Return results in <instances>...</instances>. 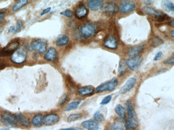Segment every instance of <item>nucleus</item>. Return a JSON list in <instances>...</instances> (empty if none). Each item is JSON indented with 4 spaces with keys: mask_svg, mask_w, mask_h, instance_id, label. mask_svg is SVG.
Segmentation results:
<instances>
[{
    "mask_svg": "<svg viewBox=\"0 0 174 130\" xmlns=\"http://www.w3.org/2000/svg\"><path fill=\"white\" fill-rule=\"evenodd\" d=\"M97 26L94 24L85 23L81 25L77 32H75L77 38H87L93 36L96 32Z\"/></svg>",
    "mask_w": 174,
    "mask_h": 130,
    "instance_id": "nucleus-1",
    "label": "nucleus"
},
{
    "mask_svg": "<svg viewBox=\"0 0 174 130\" xmlns=\"http://www.w3.org/2000/svg\"><path fill=\"white\" fill-rule=\"evenodd\" d=\"M126 108L128 114V120L125 123L126 130H135L138 125L136 114L134 110L133 104L131 101H128L126 103Z\"/></svg>",
    "mask_w": 174,
    "mask_h": 130,
    "instance_id": "nucleus-2",
    "label": "nucleus"
},
{
    "mask_svg": "<svg viewBox=\"0 0 174 130\" xmlns=\"http://www.w3.org/2000/svg\"><path fill=\"white\" fill-rule=\"evenodd\" d=\"M28 55V50L25 46L18 48L11 57V60L16 64H22L26 61Z\"/></svg>",
    "mask_w": 174,
    "mask_h": 130,
    "instance_id": "nucleus-3",
    "label": "nucleus"
},
{
    "mask_svg": "<svg viewBox=\"0 0 174 130\" xmlns=\"http://www.w3.org/2000/svg\"><path fill=\"white\" fill-rule=\"evenodd\" d=\"M118 84V81L116 78H114L111 80L102 83L96 89V93L102 92L104 91H113Z\"/></svg>",
    "mask_w": 174,
    "mask_h": 130,
    "instance_id": "nucleus-4",
    "label": "nucleus"
},
{
    "mask_svg": "<svg viewBox=\"0 0 174 130\" xmlns=\"http://www.w3.org/2000/svg\"><path fill=\"white\" fill-rule=\"evenodd\" d=\"M1 121L4 125L9 128H13V125L17 124L18 122L15 115L8 112H4L2 114Z\"/></svg>",
    "mask_w": 174,
    "mask_h": 130,
    "instance_id": "nucleus-5",
    "label": "nucleus"
},
{
    "mask_svg": "<svg viewBox=\"0 0 174 130\" xmlns=\"http://www.w3.org/2000/svg\"><path fill=\"white\" fill-rule=\"evenodd\" d=\"M143 61L141 56L137 55L135 57L130 58L126 60L125 64L126 66L132 71H137L139 69Z\"/></svg>",
    "mask_w": 174,
    "mask_h": 130,
    "instance_id": "nucleus-6",
    "label": "nucleus"
},
{
    "mask_svg": "<svg viewBox=\"0 0 174 130\" xmlns=\"http://www.w3.org/2000/svg\"><path fill=\"white\" fill-rule=\"evenodd\" d=\"M19 45V43L18 41H13L10 43L0 51V55L5 57L13 55V53L18 48Z\"/></svg>",
    "mask_w": 174,
    "mask_h": 130,
    "instance_id": "nucleus-7",
    "label": "nucleus"
},
{
    "mask_svg": "<svg viewBox=\"0 0 174 130\" xmlns=\"http://www.w3.org/2000/svg\"><path fill=\"white\" fill-rule=\"evenodd\" d=\"M47 45L46 41L40 39L33 41L31 44V47L35 51L40 53H43L47 50Z\"/></svg>",
    "mask_w": 174,
    "mask_h": 130,
    "instance_id": "nucleus-8",
    "label": "nucleus"
},
{
    "mask_svg": "<svg viewBox=\"0 0 174 130\" xmlns=\"http://www.w3.org/2000/svg\"><path fill=\"white\" fill-rule=\"evenodd\" d=\"M136 8V4L134 2L124 1L119 7V11L123 13H129L133 11Z\"/></svg>",
    "mask_w": 174,
    "mask_h": 130,
    "instance_id": "nucleus-9",
    "label": "nucleus"
},
{
    "mask_svg": "<svg viewBox=\"0 0 174 130\" xmlns=\"http://www.w3.org/2000/svg\"><path fill=\"white\" fill-rule=\"evenodd\" d=\"M60 117L56 114H49L43 117V123L46 125L51 126L54 125L58 122Z\"/></svg>",
    "mask_w": 174,
    "mask_h": 130,
    "instance_id": "nucleus-10",
    "label": "nucleus"
},
{
    "mask_svg": "<svg viewBox=\"0 0 174 130\" xmlns=\"http://www.w3.org/2000/svg\"><path fill=\"white\" fill-rule=\"evenodd\" d=\"M136 83L137 80L136 78H130L119 90V93L125 94L129 92V91L134 88V86L136 84Z\"/></svg>",
    "mask_w": 174,
    "mask_h": 130,
    "instance_id": "nucleus-11",
    "label": "nucleus"
},
{
    "mask_svg": "<svg viewBox=\"0 0 174 130\" xmlns=\"http://www.w3.org/2000/svg\"><path fill=\"white\" fill-rule=\"evenodd\" d=\"M102 9L104 13L110 15L116 13L117 11L118 10L117 5L115 3L113 2H109L108 3H106L105 5H103V7L102 8Z\"/></svg>",
    "mask_w": 174,
    "mask_h": 130,
    "instance_id": "nucleus-12",
    "label": "nucleus"
},
{
    "mask_svg": "<svg viewBox=\"0 0 174 130\" xmlns=\"http://www.w3.org/2000/svg\"><path fill=\"white\" fill-rule=\"evenodd\" d=\"M104 45V47H105L106 48L111 49V50H114V49H116L117 47L118 43L116 40V38L114 36H109L107 38L106 40L105 41Z\"/></svg>",
    "mask_w": 174,
    "mask_h": 130,
    "instance_id": "nucleus-13",
    "label": "nucleus"
},
{
    "mask_svg": "<svg viewBox=\"0 0 174 130\" xmlns=\"http://www.w3.org/2000/svg\"><path fill=\"white\" fill-rule=\"evenodd\" d=\"M88 8L93 11H97L102 9L104 5V1L101 0H90L87 2Z\"/></svg>",
    "mask_w": 174,
    "mask_h": 130,
    "instance_id": "nucleus-14",
    "label": "nucleus"
},
{
    "mask_svg": "<svg viewBox=\"0 0 174 130\" xmlns=\"http://www.w3.org/2000/svg\"><path fill=\"white\" fill-rule=\"evenodd\" d=\"M45 59L49 61H55L58 58V53L55 48H50L45 55Z\"/></svg>",
    "mask_w": 174,
    "mask_h": 130,
    "instance_id": "nucleus-15",
    "label": "nucleus"
},
{
    "mask_svg": "<svg viewBox=\"0 0 174 130\" xmlns=\"http://www.w3.org/2000/svg\"><path fill=\"white\" fill-rule=\"evenodd\" d=\"M88 14V10L84 5H80L76 9L75 16L78 19H82Z\"/></svg>",
    "mask_w": 174,
    "mask_h": 130,
    "instance_id": "nucleus-16",
    "label": "nucleus"
},
{
    "mask_svg": "<svg viewBox=\"0 0 174 130\" xmlns=\"http://www.w3.org/2000/svg\"><path fill=\"white\" fill-rule=\"evenodd\" d=\"M143 11L148 15L151 16L152 17L158 18L164 14V13L159 11L158 10L154 9L153 8L149 7H144L143 8Z\"/></svg>",
    "mask_w": 174,
    "mask_h": 130,
    "instance_id": "nucleus-17",
    "label": "nucleus"
},
{
    "mask_svg": "<svg viewBox=\"0 0 174 130\" xmlns=\"http://www.w3.org/2000/svg\"><path fill=\"white\" fill-rule=\"evenodd\" d=\"M144 49V45L140 44V45L134 46L132 48H130L128 52V55L131 57H135L141 52V51Z\"/></svg>",
    "mask_w": 174,
    "mask_h": 130,
    "instance_id": "nucleus-18",
    "label": "nucleus"
},
{
    "mask_svg": "<svg viewBox=\"0 0 174 130\" xmlns=\"http://www.w3.org/2000/svg\"><path fill=\"white\" fill-rule=\"evenodd\" d=\"M69 41V38L68 36L65 34H62L59 35L56 41V45L58 47H63L66 45Z\"/></svg>",
    "mask_w": 174,
    "mask_h": 130,
    "instance_id": "nucleus-19",
    "label": "nucleus"
},
{
    "mask_svg": "<svg viewBox=\"0 0 174 130\" xmlns=\"http://www.w3.org/2000/svg\"><path fill=\"white\" fill-rule=\"evenodd\" d=\"M94 92V88L90 86L81 87L78 89V92L81 96L91 95Z\"/></svg>",
    "mask_w": 174,
    "mask_h": 130,
    "instance_id": "nucleus-20",
    "label": "nucleus"
},
{
    "mask_svg": "<svg viewBox=\"0 0 174 130\" xmlns=\"http://www.w3.org/2000/svg\"><path fill=\"white\" fill-rule=\"evenodd\" d=\"M83 128H85L88 130H91L94 128L99 127V123L96 122L92 120H87L84 121L81 124Z\"/></svg>",
    "mask_w": 174,
    "mask_h": 130,
    "instance_id": "nucleus-21",
    "label": "nucleus"
},
{
    "mask_svg": "<svg viewBox=\"0 0 174 130\" xmlns=\"http://www.w3.org/2000/svg\"><path fill=\"white\" fill-rule=\"evenodd\" d=\"M81 101H82V100H78L73 101L71 103H69L64 108V110L65 112H70V111H72V110H75L78 107V106L80 105V103H81Z\"/></svg>",
    "mask_w": 174,
    "mask_h": 130,
    "instance_id": "nucleus-22",
    "label": "nucleus"
},
{
    "mask_svg": "<svg viewBox=\"0 0 174 130\" xmlns=\"http://www.w3.org/2000/svg\"><path fill=\"white\" fill-rule=\"evenodd\" d=\"M15 115L16 117L17 120L18 122L20 123L21 125H23L25 127L30 126L31 123L30 121L28 120L25 116H24L21 114H18V113L16 114Z\"/></svg>",
    "mask_w": 174,
    "mask_h": 130,
    "instance_id": "nucleus-23",
    "label": "nucleus"
},
{
    "mask_svg": "<svg viewBox=\"0 0 174 130\" xmlns=\"http://www.w3.org/2000/svg\"><path fill=\"white\" fill-rule=\"evenodd\" d=\"M29 2V1L28 0H19L14 5H13L12 8V10L14 12L17 11L20 9L21 8H23L24 6L27 5Z\"/></svg>",
    "mask_w": 174,
    "mask_h": 130,
    "instance_id": "nucleus-24",
    "label": "nucleus"
},
{
    "mask_svg": "<svg viewBox=\"0 0 174 130\" xmlns=\"http://www.w3.org/2000/svg\"><path fill=\"white\" fill-rule=\"evenodd\" d=\"M32 123L35 126H40L43 124V117L41 114L36 115L32 120Z\"/></svg>",
    "mask_w": 174,
    "mask_h": 130,
    "instance_id": "nucleus-25",
    "label": "nucleus"
},
{
    "mask_svg": "<svg viewBox=\"0 0 174 130\" xmlns=\"http://www.w3.org/2000/svg\"><path fill=\"white\" fill-rule=\"evenodd\" d=\"M162 7L166 11H174V5L173 3L168 1H164L161 3Z\"/></svg>",
    "mask_w": 174,
    "mask_h": 130,
    "instance_id": "nucleus-26",
    "label": "nucleus"
},
{
    "mask_svg": "<svg viewBox=\"0 0 174 130\" xmlns=\"http://www.w3.org/2000/svg\"><path fill=\"white\" fill-rule=\"evenodd\" d=\"M115 112L122 118L124 119L125 117V109L121 105L119 104V105L116 106L115 108Z\"/></svg>",
    "mask_w": 174,
    "mask_h": 130,
    "instance_id": "nucleus-27",
    "label": "nucleus"
},
{
    "mask_svg": "<svg viewBox=\"0 0 174 130\" xmlns=\"http://www.w3.org/2000/svg\"><path fill=\"white\" fill-rule=\"evenodd\" d=\"M111 130H125V128L122 123L116 122L111 125Z\"/></svg>",
    "mask_w": 174,
    "mask_h": 130,
    "instance_id": "nucleus-28",
    "label": "nucleus"
},
{
    "mask_svg": "<svg viewBox=\"0 0 174 130\" xmlns=\"http://www.w3.org/2000/svg\"><path fill=\"white\" fill-rule=\"evenodd\" d=\"M82 117V114L81 113H77V114H74L69 115L67 118V120L68 122H74L76 120H78L80 119Z\"/></svg>",
    "mask_w": 174,
    "mask_h": 130,
    "instance_id": "nucleus-29",
    "label": "nucleus"
},
{
    "mask_svg": "<svg viewBox=\"0 0 174 130\" xmlns=\"http://www.w3.org/2000/svg\"><path fill=\"white\" fill-rule=\"evenodd\" d=\"M126 72V65L123 60H121L119 63V75L123 76Z\"/></svg>",
    "mask_w": 174,
    "mask_h": 130,
    "instance_id": "nucleus-30",
    "label": "nucleus"
},
{
    "mask_svg": "<svg viewBox=\"0 0 174 130\" xmlns=\"http://www.w3.org/2000/svg\"><path fill=\"white\" fill-rule=\"evenodd\" d=\"M163 43H164V41L162 39L158 36H155L152 40V45L154 48H157L158 47L162 44Z\"/></svg>",
    "mask_w": 174,
    "mask_h": 130,
    "instance_id": "nucleus-31",
    "label": "nucleus"
},
{
    "mask_svg": "<svg viewBox=\"0 0 174 130\" xmlns=\"http://www.w3.org/2000/svg\"><path fill=\"white\" fill-rule=\"evenodd\" d=\"M93 118L96 122H102L104 120V115L100 112L98 111L94 114Z\"/></svg>",
    "mask_w": 174,
    "mask_h": 130,
    "instance_id": "nucleus-32",
    "label": "nucleus"
},
{
    "mask_svg": "<svg viewBox=\"0 0 174 130\" xmlns=\"http://www.w3.org/2000/svg\"><path fill=\"white\" fill-rule=\"evenodd\" d=\"M66 81L68 84L69 88L71 89V90H73L75 87V83L73 82L70 76H67L66 78Z\"/></svg>",
    "mask_w": 174,
    "mask_h": 130,
    "instance_id": "nucleus-33",
    "label": "nucleus"
},
{
    "mask_svg": "<svg viewBox=\"0 0 174 130\" xmlns=\"http://www.w3.org/2000/svg\"><path fill=\"white\" fill-rule=\"evenodd\" d=\"M61 15L64 16L66 17L71 18L73 16V13L72 11H71L69 9H66L65 11H63L62 12L60 13Z\"/></svg>",
    "mask_w": 174,
    "mask_h": 130,
    "instance_id": "nucleus-34",
    "label": "nucleus"
},
{
    "mask_svg": "<svg viewBox=\"0 0 174 130\" xmlns=\"http://www.w3.org/2000/svg\"><path fill=\"white\" fill-rule=\"evenodd\" d=\"M23 26V21L22 20H18L17 21V24H16V33L17 32H20Z\"/></svg>",
    "mask_w": 174,
    "mask_h": 130,
    "instance_id": "nucleus-35",
    "label": "nucleus"
},
{
    "mask_svg": "<svg viewBox=\"0 0 174 130\" xmlns=\"http://www.w3.org/2000/svg\"><path fill=\"white\" fill-rule=\"evenodd\" d=\"M111 98H112V97H111V95H109L108 96H107L101 101V102L100 103V105H106V104L108 103L111 101Z\"/></svg>",
    "mask_w": 174,
    "mask_h": 130,
    "instance_id": "nucleus-36",
    "label": "nucleus"
},
{
    "mask_svg": "<svg viewBox=\"0 0 174 130\" xmlns=\"http://www.w3.org/2000/svg\"><path fill=\"white\" fill-rule=\"evenodd\" d=\"M67 99H68V96H67V95H63L62 96V97L61 98L60 100L59 101L58 105H63V104H64V103H66Z\"/></svg>",
    "mask_w": 174,
    "mask_h": 130,
    "instance_id": "nucleus-37",
    "label": "nucleus"
},
{
    "mask_svg": "<svg viewBox=\"0 0 174 130\" xmlns=\"http://www.w3.org/2000/svg\"><path fill=\"white\" fill-rule=\"evenodd\" d=\"M169 18V17L168 16L166 15V14H163L160 17H159V18H157V20L158 21V22H162V21H164V20H167L168 19V18Z\"/></svg>",
    "mask_w": 174,
    "mask_h": 130,
    "instance_id": "nucleus-38",
    "label": "nucleus"
},
{
    "mask_svg": "<svg viewBox=\"0 0 174 130\" xmlns=\"http://www.w3.org/2000/svg\"><path fill=\"white\" fill-rule=\"evenodd\" d=\"M163 55V53L161 51H160L159 52L157 53L155 56L154 57V61H157V60H159L160 59H161V58L162 57Z\"/></svg>",
    "mask_w": 174,
    "mask_h": 130,
    "instance_id": "nucleus-39",
    "label": "nucleus"
},
{
    "mask_svg": "<svg viewBox=\"0 0 174 130\" xmlns=\"http://www.w3.org/2000/svg\"><path fill=\"white\" fill-rule=\"evenodd\" d=\"M174 63V57H173L170 58L168 60L164 61V64H168V65H172Z\"/></svg>",
    "mask_w": 174,
    "mask_h": 130,
    "instance_id": "nucleus-40",
    "label": "nucleus"
},
{
    "mask_svg": "<svg viewBox=\"0 0 174 130\" xmlns=\"http://www.w3.org/2000/svg\"><path fill=\"white\" fill-rule=\"evenodd\" d=\"M5 16V13L4 11H0V24L4 20Z\"/></svg>",
    "mask_w": 174,
    "mask_h": 130,
    "instance_id": "nucleus-41",
    "label": "nucleus"
},
{
    "mask_svg": "<svg viewBox=\"0 0 174 130\" xmlns=\"http://www.w3.org/2000/svg\"><path fill=\"white\" fill-rule=\"evenodd\" d=\"M51 10V7H49V8H46L45 9H44V10L43 11V12L42 13H41V16H43L44 15H46V14H47V13H49L50 12V11Z\"/></svg>",
    "mask_w": 174,
    "mask_h": 130,
    "instance_id": "nucleus-42",
    "label": "nucleus"
},
{
    "mask_svg": "<svg viewBox=\"0 0 174 130\" xmlns=\"http://www.w3.org/2000/svg\"><path fill=\"white\" fill-rule=\"evenodd\" d=\"M8 32H13V33H16V28L15 26H11L10 27L9 30Z\"/></svg>",
    "mask_w": 174,
    "mask_h": 130,
    "instance_id": "nucleus-43",
    "label": "nucleus"
},
{
    "mask_svg": "<svg viewBox=\"0 0 174 130\" xmlns=\"http://www.w3.org/2000/svg\"><path fill=\"white\" fill-rule=\"evenodd\" d=\"M58 130H83L79 128H67V129H62Z\"/></svg>",
    "mask_w": 174,
    "mask_h": 130,
    "instance_id": "nucleus-44",
    "label": "nucleus"
},
{
    "mask_svg": "<svg viewBox=\"0 0 174 130\" xmlns=\"http://www.w3.org/2000/svg\"><path fill=\"white\" fill-rule=\"evenodd\" d=\"M152 1H150V0H147V1H145V3L147 5H150L152 4Z\"/></svg>",
    "mask_w": 174,
    "mask_h": 130,
    "instance_id": "nucleus-45",
    "label": "nucleus"
},
{
    "mask_svg": "<svg viewBox=\"0 0 174 130\" xmlns=\"http://www.w3.org/2000/svg\"><path fill=\"white\" fill-rule=\"evenodd\" d=\"M169 25L170 26H171L172 27H174V19H172V20L170 21V22L169 23Z\"/></svg>",
    "mask_w": 174,
    "mask_h": 130,
    "instance_id": "nucleus-46",
    "label": "nucleus"
},
{
    "mask_svg": "<svg viewBox=\"0 0 174 130\" xmlns=\"http://www.w3.org/2000/svg\"><path fill=\"white\" fill-rule=\"evenodd\" d=\"M5 67V65H3V64H2V65H0V70L1 69H4V68Z\"/></svg>",
    "mask_w": 174,
    "mask_h": 130,
    "instance_id": "nucleus-47",
    "label": "nucleus"
},
{
    "mask_svg": "<svg viewBox=\"0 0 174 130\" xmlns=\"http://www.w3.org/2000/svg\"><path fill=\"white\" fill-rule=\"evenodd\" d=\"M90 130H101V129L100 128H99V127L94 128V129H91Z\"/></svg>",
    "mask_w": 174,
    "mask_h": 130,
    "instance_id": "nucleus-48",
    "label": "nucleus"
},
{
    "mask_svg": "<svg viewBox=\"0 0 174 130\" xmlns=\"http://www.w3.org/2000/svg\"><path fill=\"white\" fill-rule=\"evenodd\" d=\"M171 36H172V38H174V30H173L171 32Z\"/></svg>",
    "mask_w": 174,
    "mask_h": 130,
    "instance_id": "nucleus-49",
    "label": "nucleus"
},
{
    "mask_svg": "<svg viewBox=\"0 0 174 130\" xmlns=\"http://www.w3.org/2000/svg\"><path fill=\"white\" fill-rule=\"evenodd\" d=\"M0 130H10L9 129H6V128H0Z\"/></svg>",
    "mask_w": 174,
    "mask_h": 130,
    "instance_id": "nucleus-50",
    "label": "nucleus"
},
{
    "mask_svg": "<svg viewBox=\"0 0 174 130\" xmlns=\"http://www.w3.org/2000/svg\"><path fill=\"white\" fill-rule=\"evenodd\" d=\"M1 30H0V34H1Z\"/></svg>",
    "mask_w": 174,
    "mask_h": 130,
    "instance_id": "nucleus-51",
    "label": "nucleus"
}]
</instances>
